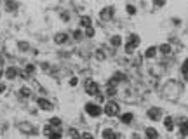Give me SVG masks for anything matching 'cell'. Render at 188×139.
Here are the masks:
<instances>
[{"label": "cell", "instance_id": "obj_22", "mask_svg": "<svg viewBox=\"0 0 188 139\" xmlns=\"http://www.w3.org/2000/svg\"><path fill=\"white\" fill-rule=\"evenodd\" d=\"M49 125H52V127H59V125H61V120L58 118V117H54V118L49 120Z\"/></svg>", "mask_w": 188, "mask_h": 139}, {"label": "cell", "instance_id": "obj_34", "mask_svg": "<svg viewBox=\"0 0 188 139\" xmlns=\"http://www.w3.org/2000/svg\"><path fill=\"white\" fill-rule=\"evenodd\" d=\"M85 35H87V37H94V30H92V28H87Z\"/></svg>", "mask_w": 188, "mask_h": 139}, {"label": "cell", "instance_id": "obj_13", "mask_svg": "<svg viewBox=\"0 0 188 139\" xmlns=\"http://www.w3.org/2000/svg\"><path fill=\"white\" fill-rule=\"evenodd\" d=\"M179 134H181V136H188V118L181 122V125H179Z\"/></svg>", "mask_w": 188, "mask_h": 139}, {"label": "cell", "instance_id": "obj_35", "mask_svg": "<svg viewBox=\"0 0 188 139\" xmlns=\"http://www.w3.org/2000/svg\"><path fill=\"white\" fill-rule=\"evenodd\" d=\"M51 132H52V127H51V125H49V127H45V129H44V134H45V136H49Z\"/></svg>", "mask_w": 188, "mask_h": 139}, {"label": "cell", "instance_id": "obj_17", "mask_svg": "<svg viewBox=\"0 0 188 139\" xmlns=\"http://www.w3.org/2000/svg\"><path fill=\"white\" fill-rule=\"evenodd\" d=\"M181 73H183L185 80L188 82V59H185V61H183V64H181Z\"/></svg>", "mask_w": 188, "mask_h": 139}, {"label": "cell", "instance_id": "obj_28", "mask_svg": "<svg viewBox=\"0 0 188 139\" xmlns=\"http://www.w3.org/2000/svg\"><path fill=\"white\" fill-rule=\"evenodd\" d=\"M106 94H108V96H115V94H117V89H115V87H108V89H106Z\"/></svg>", "mask_w": 188, "mask_h": 139}, {"label": "cell", "instance_id": "obj_10", "mask_svg": "<svg viewBox=\"0 0 188 139\" xmlns=\"http://www.w3.org/2000/svg\"><path fill=\"white\" fill-rule=\"evenodd\" d=\"M5 77H7L9 80L16 78V77H18V70L14 68V66H9V68L5 70Z\"/></svg>", "mask_w": 188, "mask_h": 139}, {"label": "cell", "instance_id": "obj_1", "mask_svg": "<svg viewBox=\"0 0 188 139\" xmlns=\"http://www.w3.org/2000/svg\"><path fill=\"white\" fill-rule=\"evenodd\" d=\"M139 42H141L139 35H136V33H131V35H129L127 44H126V52H127V54H132V52H134V49L139 45Z\"/></svg>", "mask_w": 188, "mask_h": 139}, {"label": "cell", "instance_id": "obj_24", "mask_svg": "<svg viewBox=\"0 0 188 139\" xmlns=\"http://www.w3.org/2000/svg\"><path fill=\"white\" fill-rule=\"evenodd\" d=\"M30 94H31V92H30V89H28V87H23V89L19 90V96H21V98H28Z\"/></svg>", "mask_w": 188, "mask_h": 139}, {"label": "cell", "instance_id": "obj_29", "mask_svg": "<svg viewBox=\"0 0 188 139\" xmlns=\"http://www.w3.org/2000/svg\"><path fill=\"white\" fill-rule=\"evenodd\" d=\"M19 49L21 50H28V44H26V42H19Z\"/></svg>", "mask_w": 188, "mask_h": 139}, {"label": "cell", "instance_id": "obj_19", "mask_svg": "<svg viewBox=\"0 0 188 139\" xmlns=\"http://www.w3.org/2000/svg\"><path fill=\"white\" fill-rule=\"evenodd\" d=\"M158 50H160L162 54H171V45H169V44H162V45L158 47Z\"/></svg>", "mask_w": 188, "mask_h": 139}, {"label": "cell", "instance_id": "obj_32", "mask_svg": "<svg viewBox=\"0 0 188 139\" xmlns=\"http://www.w3.org/2000/svg\"><path fill=\"white\" fill-rule=\"evenodd\" d=\"M96 58H98L99 61H103V59H105V54H103L101 50H98V52H96Z\"/></svg>", "mask_w": 188, "mask_h": 139}, {"label": "cell", "instance_id": "obj_14", "mask_svg": "<svg viewBox=\"0 0 188 139\" xmlns=\"http://www.w3.org/2000/svg\"><path fill=\"white\" fill-rule=\"evenodd\" d=\"M146 138L148 139H158V132L153 129V127H148V129H146Z\"/></svg>", "mask_w": 188, "mask_h": 139}, {"label": "cell", "instance_id": "obj_9", "mask_svg": "<svg viewBox=\"0 0 188 139\" xmlns=\"http://www.w3.org/2000/svg\"><path fill=\"white\" fill-rule=\"evenodd\" d=\"M103 138H105V139H120V134H115L113 130L105 129V130H103Z\"/></svg>", "mask_w": 188, "mask_h": 139}, {"label": "cell", "instance_id": "obj_5", "mask_svg": "<svg viewBox=\"0 0 188 139\" xmlns=\"http://www.w3.org/2000/svg\"><path fill=\"white\" fill-rule=\"evenodd\" d=\"M85 111L89 113L91 117H99V115L103 113V109L99 108L98 104H92V103H87V104H85Z\"/></svg>", "mask_w": 188, "mask_h": 139}, {"label": "cell", "instance_id": "obj_30", "mask_svg": "<svg viewBox=\"0 0 188 139\" xmlns=\"http://www.w3.org/2000/svg\"><path fill=\"white\" fill-rule=\"evenodd\" d=\"M33 71H35V66H33V64H28V66H26V73L30 75V73H33Z\"/></svg>", "mask_w": 188, "mask_h": 139}, {"label": "cell", "instance_id": "obj_18", "mask_svg": "<svg viewBox=\"0 0 188 139\" xmlns=\"http://www.w3.org/2000/svg\"><path fill=\"white\" fill-rule=\"evenodd\" d=\"M155 54H157V47H148L146 52H145L146 58H155Z\"/></svg>", "mask_w": 188, "mask_h": 139}, {"label": "cell", "instance_id": "obj_25", "mask_svg": "<svg viewBox=\"0 0 188 139\" xmlns=\"http://www.w3.org/2000/svg\"><path fill=\"white\" fill-rule=\"evenodd\" d=\"M70 136H71L73 139H82V134H80V132H77L75 129H70Z\"/></svg>", "mask_w": 188, "mask_h": 139}, {"label": "cell", "instance_id": "obj_27", "mask_svg": "<svg viewBox=\"0 0 188 139\" xmlns=\"http://www.w3.org/2000/svg\"><path fill=\"white\" fill-rule=\"evenodd\" d=\"M126 10H127L129 14H136V7H134V5H131V4H127V7H126Z\"/></svg>", "mask_w": 188, "mask_h": 139}, {"label": "cell", "instance_id": "obj_21", "mask_svg": "<svg viewBox=\"0 0 188 139\" xmlns=\"http://www.w3.org/2000/svg\"><path fill=\"white\" fill-rule=\"evenodd\" d=\"M120 120H122L124 123H131V120H132V113H124V115L120 117Z\"/></svg>", "mask_w": 188, "mask_h": 139}, {"label": "cell", "instance_id": "obj_23", "mask_svg": "<svg viewBox=\"0 0 188 139\" xmlns=\"http://www.w3.org/2000/svg\"><path fill=\"white\" fill-rule=\"evenodd\" d=\"M113 80H115V82H117V84H119V82H124V80H126V75H124V73H115V77H113Z\"/></svg>", "mask_w": 188, "mask_h": 139}, {"label": "cell", "instance_id": "obj_12", "mask_svg": "<svg viewBox=\"0 0 188 139\" xmlns=\"http://www.w3.org/2000/svg\"><path fill=\"white\" fill-rule=\"evenodd\" d=\"M54 42H56V44H65V42H68V35H66V33H58V35L54 37Z\"/></svg>", "mask_w": 188, "mask_h": 139}, {"label": "cell", "instance_id": "obj_4", "mask_svg": "<svg viewBox=\"0 0 188 139\" xmlns=\"http://www.w3.org/2000/svg\"><path fill=\"white\" fill-rule=\"evenodd\" d=\"M146 115H148V118H150V120L157 122V120H160V118H162V109H160V108H157V106H153V108H148Z\"/></svg>", "mask_w": 188, "mask_h": 139}, {"label": "cell", "instance_id": "obj_41", "mask_svg": "<svg viewBox=\"0 0 188 139\" xmlns=\"http://www.w3.org/2000/svg\"><path fill=\"white\" fill-rule=\"evenodd\" d=\"M2 75H4V73H2V71H0V77H2Z\"/></svg>", "mask_w": 188, "mask_h": 139}, {"label": "cell", "instance_id": "obj_40", "mask_svg": "<svg viewBox=\"0 0 188 139\" xmlns=\"http://www.w3.org/2000/svg\"><path fill=\"white\" fill-rule=\"evenodd\" d=\"M132 139H139V136L138 134H132Z\"/></svg>", "mask_w": 188, "mask_h": 139}, {"label": "cell", "instance_id": "obj_36", "mask_svg": "<svg viewBox=\"0 0 188 139\" xmlns=\"http://www.w3.org/2000/svg\"><path fill=\"white\" fill-rule=\"evenodd\" d=\"M73 37H75L77 40H79L80 37H82V33H80V30H77V31H75V33H73Z\"/></svg>", "mask_w": 188, "mask_h": 139}, {"label": "cell", "instance_id": "obj_31", "mask_svg": "<svg viewBox=\"0 0 188 139\" xmlns=\"http://www.w3.org/2000/svg\"><path fill=\"white\" fill-rule=\"evenodd\" d=\"M82 139H94V136L89 134V132H84V134H82Z\"/></svg>", "mask_w": 188, "mask_h": 139}, {"label": "cell", "instance_id": "obj_11", "mask_svg": "<svg viewBox=\"0 0 188 139\" xmlns=\"http://www.w3.org/2000/svg\"><path fill=\"white\" fill-rule=\"evenodd\" d=\"M164 125H166V129L171 132V130H174V118L172 117H166L164 118Z\"/></svg>", "mask_w": 188, "mask_h": 139}, {"label": "cell", "instance_id": "obj_20", "mask_svg": "<svg viewBox=\"0 0 188 139\" xmlns=\"http://www.w3.org/2000/svg\"><path fill=\"white\" fill-rule=\"evenodd\" d=\"M5 7H7V10H16V9H18V2H14V0H9V2L5 4Z\"/></svg>", "mask_w": 188, "mask_h": 139}, {"label": "cell", "instance_id": "obj_26", "mask_svg": "<svg viewBox=\"0 0 188 139\" xmlns=\"http://www.w3.org/2000/svg\"><path fill=\"white\" fill-rule=\"evenodd\" d=\"M47 138H49V139H61V130H58V132H54V130H52Z\"/></svg>", "mask_w": 188, "mask_h": 139}, {"label": "cell", "instance_id": "obj_7", "mask_svg": "<svg viewBox=\"0 0 188 139\" xmlns=\"http://www.w3.org/2000/svg\"><path fill=\"white\" fill-rule=\"evenodd\" d=\"M37 104H39L42 109H47V111H51V109H52V103H51V101H47V99H44V98H39V99H37Z\"/></svg>", "mask_w": 188, "mask_h": 139}, {"label": "cell", "instance_id": "obj_3", "mask_svg": "<svg viewBox=\"0 0 188 139\" xmlns=\"http://www.w3.org/2000/svg\"><path fill=\"white\" fill-rule=\"evenodd\" d=\"M85 92L89 94V96H98L99 94V85L96 82H92V80H87L85 82Z\"/></svg>", "mask_w": 188, "mask_h": 139}, {"label": "cell", "instance_id": "obj_33", "mask_svg": "<svg viewBox=\"0 0 188 139\" xmlns=\"http://www.w3.org/2000/svg\"><path fill=\"white\" fill-rule=\"evenodd\" d=\"M153 2H155V5H157V7H162V5H166V2H164V0H153Z\"/></svg>", "mask_w": 188, "mask_h": 139}, {"label": "cell", "instance_id": "obj_39", "mask_svg": "<svg viewBox=\"0 0 188 139\" xmlns=\"http://www.w3.org/2000/svg\"><path fill=\"white\" fill-rule=\"evenodd\" d=\"M4 90H5V85H0V94H2Z\"/></svg>", "mask_w": 188, "mask_h": 139}, {"label": "cell", "instance_id": "obj_8", "mask_svg": "<svg viewBox=\"0 0 188 139\" xmlns=\"http://www.w3.org/2000/svg\"><path fill=\"white\" fill-rule=\"evenodd\" d=\"M19 129L23 132H26V134H37V129L33 125H30V123H19Z\"/></svg>", "mask_w": 188, "mask_h": 139}, {"label": "cell", "instance_id": "obj_6", "mask_svg": "<svg viewBox=\"0 0 188 139\" xmlns=\"http://www.w3.org/2000/svg\"><path fill=\"white\" fill-rule=\"evenodd\" d=\"M113 12H115V9H113L111 5H108V7L101 9V12H99V16H101V19H103V21H110L111 18H113Z\"/></svg>", "mask_w": 188, "mask_h": 139}, {"label": "cell", "instance_id": "obj_37", "mask_svg": "<svg viewBox=\"0 0 188 139\" xmlns=\"http://www.w3.org/2000/svg\"><path fill=\"white\" fill-rule=\"evenodd\" d=\"M77 82H79V80L73 77V78H70V85H77Z\"/></svg>", "mask_w": 188, "mask_h": 139}, {"label": "cell", "instance_id": "obj_16", "mask_svg": "<svg viewBox=\"0 0 188 139\" xmlns=\"http://www.w3.org/2000/svg\"><path fill=\"white\" fill-rule=\"evenodd\" d=\"M110 44H111L113 47H119L120 44H122V37H120V35H113V37L110 38Z\"/></svg>", "mask_w": 188, "mask_h": 139}, {"label": "cell", "instance_id": "obj_2", "mask_svg": "<svg viewBox=\"0 0 188 139\" xmlns=\"http://www.w3.org/2000/svg\"><path fill=\"white\" fill-rule=\"evenodd\" d=\"M108 117H115V115H119L120 113V108H119V104L115 103V101H108L106 104H105V109H103Z\"/></svg>", "mask_w": 188, "mask_h": 139}, {"label": "cell", "instance_id": "obj_38", "mask_svg": "<svg viewBox=\"0 0 188 139\" xmlns=\"http://www.w3.org/2000/svg\"><path fill=\"white\" fill-rule=\"evenodd\" d=\"M61 18H63V21H68V19H70V16H68V14H66V12H65V14H63Z\"/></svg>", "mask_w": 188, "mask_h": 139}, {"label": "cell", "instance_id": "obj_15", "mask_svg": "<svg viewBox=\"0 0 188 139\" xmlns=\"http://www.w3.org/2000/svg\"><path fill=\"white\" fill-rule=\"evenodd\" d=\"M80 24H82L84 28H92V21H91L89 16H84V18L80 19Z\"/></svg>", "mask_w": 188, "mask_h": 139}]
</instances>
